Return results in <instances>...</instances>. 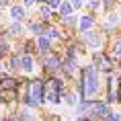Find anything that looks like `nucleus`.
<instances>
[{
	"label": "nucleus",
	"mask_w": 121,
	"mask_h": 121,
	"mask_svg": "<svg viewBox=\"0 0 121 121\" xmlns=\"http://www.w3.org/2000/svg\"><path fill=\"white\" fill-rule=\"evenodd\" d=\"M19 66H21V62L17 60V57H14V60H13V68H19Z\"/></svg>",
	"instance_id": "nucleus-16"
},
{
	"label": "nucleus",
	"mask_w": 121,
	"mask_h": 121,
	"mask_svg": "<svg viewBox=\"0 0 121 121\" xmlns=\"http://www.w3.org/2000/svg\"><path fill=\"white\" fill-rule=\"evenodd\" d=\"M96 90H99L96 70H95V68H88V70H86V88H84V95L92 96V95H96Z\"/></svg>",
	"instance_id": "nucleus-1"
},
{
	"label": "nucleus",
	"mask_w": 121,
	"mask_h": 121,
	"mask_svg": "<svg viewBox=\"0 0 121 121\" xmlns=\"http://www.w3.org/2000/svg\"><path fill=\"white\" fill-rule=\"evenodd\" d=\"M47 35H49V37H51V39H57V37H60V33H57V31H56V29H51V31H49V33H47Z\"/></svg>",
	"instance_id": "nucleus-13"
},
{
	"label": "nucleus",
	"mask_w": 121,
	"mask_h": 121,
	"mask_svg": "<svg viewBox=\"0 0 121 121\" xmlns=\"http://www.w3.org/2000/svg\"><path fill=\"white\" fill-rule=\"evenodd\" d=\"M23 70H25V72H31V70H33V60H31L29 56L23 57Z\"/></svg>",
	"instance_id": "nucleus-5"
},
{
	"label": "nucleus",
	"mask_w": 121,
	"mask_h": 121,
	"mask_svg": "<svg viewBox=\"0 0 121 121\" xmlns=\"http://www.w3.org/2000/svg\"><path fill=\"white\" fill-rule=\"evenodd\" d=\"M47 45H49V41H47L45 37H41V39H39V47H41V49H47Z\"/></svg>",
	"instance_id": "nucleus-10"
},
{
	"label": "nucleus",
	"mask_w": 121,
	"mask_h": 121,
	"mask_svg": "<svg viewBox=\"0 0 121 121\" xmlns=\"http://www.w3.org/2000/svg\"><path fill=\"white\" fill-rule=\"evenodd\" d=\"M66 103H68V105H74V103H76V96H74V95H68V96H66Z\"/></svg>",
	"instance_id": "nucleus-11"
},
{
	"label": "nucleus",
	"mask_w": 121,
	"mask_h": 121,
	"mask_svg": "<svg viewBox=\"0 0 121 121\" xmlns=\"http://www.w3.org/2000/svg\"><path fill=\"white\" fill-rule=\"evenodd\" d=\"M70 4H74V8H78L80 4H82V0H70Z\"/></svg>",
	"instance_id": "nucleus-14"
},
{
	"label": "nucleus",
	"mask_w": 121,
	"mask_h": 121,
	"mask_svg": "<svg viewBox=\"0 0 121 121\" xmlns=\"http://www.w3.org/2000/svg\"><path fill=\"white\" fill-rule=\"evenodd\" d=\"M117 19H119L117 14H111V17H109V19H107V25H109V27H113L115 23H117Z\"/></svg>",
	"instance_id": "nucleus-9"
},
{
	"label": "nucleus",
	"mask_w": 121,
	"mask_h": 121,
	"mask_svg": "<svg viewBox=\"0 0 121 121\" xmlns=\"http://www.w3.org/2000/svg\"><path fill=\"white\" fill-rule=\"evenodd\" d=\"M33 2H35V0H25V4H27V6H31Z\"/></svg>",
	"instance_id": "nucleus-18"
},
{
	"label": "nucleus",
	"mask_w": 121,
	"mask_h": 121,
	"mask_svg": "<svg viewBox=\"0 0 121 121\" xmlns=\"http://www.w3.org/2000/svg\"><path fill=\"white\" fill-rule=\"evenodd\" d=\"M39 101H41V82H33L31 84V96H27V103L31 107H35Z\"/></svg>",
	"instance_id": "nucleus-2"
},
{
	"label": "nucleus",
	"mask_w": 121,
	"mask_h": 121,
	"mask_svg": "<svg viewBox=\"0 0 121 121\" xmlns=\"http://www.w3.org/2000/svg\"><path fill=\"white\" fill-rule=\"evenodd\" d=\"M86 43L90 47H101V37L95 35V33H86Z\"/></svg>",
	"instance_id": "nucleus-4"
},
{
	"label": "nucleus",
	"mask_w": 121,
	"mask_h": 121,
	"mask_svg": "<svg viewBox=\"0 0 121 121\" xmlns=\"http://www.w3.org/2000/svg\"><path fill=\"white\" fill-rule=\"evenodd\" d=\"M10 14H13V19H21V17H23V8L21 6H13L10 8Z\"/></svg>",
	"instance_id": "nucleus-8"
},
{
	"label": "nucleus",
	"mask_w": 121,
	"mask_h": 121,
	"mask_svg": "<svg viewBox=\"0 0 121 121\" xmlns=\"http://www.w3.org/2000/svg\"><path fill=\"white\" fill-rule=\"evenodd\" d=\"M90 25H92V19H90V17H82V21H80V29L86 31V29H90Z\"/></svg>",
	"instance_id": "nucleus-6"
},
{
	"label": "nucleus",
	"mask_w": 121,
	"mask_h": 121,
	"mask_svg": "<svg viewBox=\"0 0 121 121\" xmlns=\"http://www.w3.org/2000/svg\"><path fill=\"white\" fill-rule=\"evenodd\" d=\"M88 6H92V8H99V6H101V0H90V2H88Z\"/></svg>",
	"instance_id": "nucleus-12"
},
{
	"label": "nucleus",
	"mask_w": 121,
	"mask_h": 121,
	"mask_svg": "<svg viewBox=\"0 0 121 121\" xmlns=\"http://www.w3.org/2000/svg\"><path fill=\"white\" fill-rule=\"evenodd\" d=\"M47 2H49L51 6H57V4H60V0H47Z\"/></svg>",
	"instance_id": "nucleus-17"
},
{
	"label": "nucleus",
	"mask_w": 121,
	"mask_h": 121,
	"mask_svg": "<svg viewBox=\"0 0 121 121\" xmlns=\"http://www.w3.org/2000/svg\"><path fill=\"white\" fill-rule=\"evenodd\" d=\"M47 101L57 103V82L56 80H51L49 86H47Z\"/></svg>",
	"instance_id": "nucleus-3"
},
{
	"label": "nucleus",
	"mask_w": 121,
	"mask_h": 121,
	"mask_svg": "<svg viewBox=\"0 0 121 121\" xmlns=\"http://www.w3.org/2000/svg\"><path fill=\"white\" fill-rule=\"evenodd\" d=\"M57 6H60L62 14H70V13H72V8H74V6L70 4V2H64V4H57Z\"/></svg>",
	"instance_id": "nucleus-7"
},
{
	"label": "nucleus",
	"mask_w": 121,
	"mask_h": 121,
	"mask_svg": "<svg viewBox=\"0 0 121 121\" xmlns=\"http://www.w3.org/2000/svg\"><path fill=\"white\" fill-rule=\"evenodd\" d=\"M41 14H43V17H47V14H49V8L43 6V8H41Z\"/></svg>",
	"instance_id": "nucleus-15"
}]
</instances>
